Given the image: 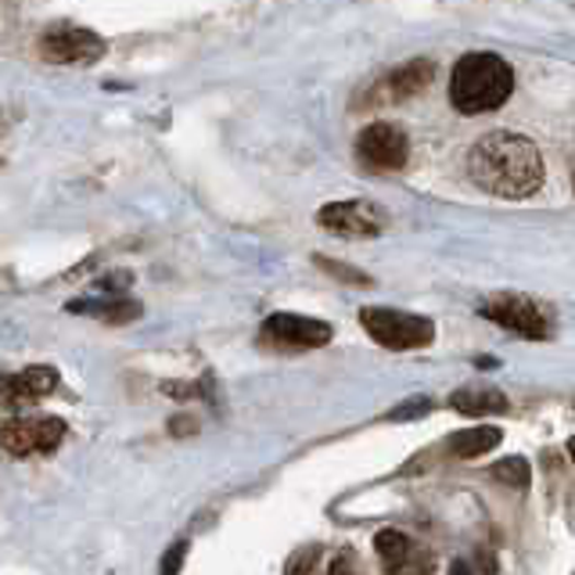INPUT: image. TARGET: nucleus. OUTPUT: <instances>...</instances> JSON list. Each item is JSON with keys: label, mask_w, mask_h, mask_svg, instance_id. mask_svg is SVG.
I'll list each match as a JSON object with an SVG mask.
<instances>
[{"label": "nucleus", "mask_w": 575, "mask_h": 575, "mask_svg": "<svg viewBox=\"0 0 575 575\" xmlns=\"http://www.w3.org/2000/svg\"><path fill=\"white\" fill-rule=\"evenodd\" d=\"M468 173L496 198H529L543 187V156L521 134H485L468 156Z\"/></svg>", "instance_id": "f257e3e1"}, {"label": "nucleus", "mask_w": 575, "mask_h": 575, "mask_svg": "<svg viewBox=\"0 0 575 575\" xmlns=\"http://www.w3.org/2000/svg\"><path fill=\"white\" fill-rule=\"evenodd\" d=\"M510 91H515V72H510V66L501 55L471 50V55H464L453 66L450 101L457 112H464V115L493 112L510 97Z\"/></svg>", "instance_id": "f03ea898"}, {"label": "nucleus", "mask_w": 575, "mask_h": 575, "mask_svg": "<svg viewBox=\"0 0 575 575\" xmlns=\"http://www.w3.org/2000/svg\"><path fill=\"white\" fill-rule=\"evenodd\" d=\"M360 324L378 345L395 353L425 349V345H432V338H436V324H432L428 317L389 310V306H367V310H360Z\"/></svg>", "instance_id": "7ed1b4c3"}, {"label": "nucleus", "mask_w": 575, "mask_h": 575, "mask_svg": "<svg viewBox=\"0 0 575 575\" xmlns=\"http://www.w3.org/2000/svg\"><path fill=\"white\" fill-rule=\"evenodd\" d=\"M479 313L485 321L501 324L507 331H515L521 338H547L551 335V310L543 302H536L532 296H515V291H501V296L485 299L479 306Z\"/></svg>", "instance_id": "20e7f679"}, {"label": "nucleus", "mask_w": 575, "mask_h": 575, "mask_svg": "<svg viewBox=\"0 0 575 575\" xmlns=\"http://www.w3.org/2000/svg\"><path fill=\"white\" fill-rule=\"evenodd\" d=\"M411 159V137L395 123H370L356 137V162L367 173H400Z\"/></svg>", "instance_id": "39448f33"}, {"label": "nucleus", "mask_w": 575, "mask_h": 575, "mask_svg": "<svg viewBox=\"0 0 575 575\" xmlns=\"http://www.w3.org/2000/svg\"><path fill=\"white\" fill-rule=\"evenodd\" d=\"M432 76H436V61H432V58H414V61H406V66H400V69L378 76V80L370 83L367 91L353 101V105L356 108H378V105H395V101H411L432 83Z\"/></svg>", "instance_id": "423d86ee"}, {"label": "nucleus", "mask_w": 575, "mask_h": 575, "mask_svg": "<svg viewBox=\"0 0 575 575\" xmlns=\"http://www.w3.org/2000/svg\"><path fill=\"white\" fill-rule=\"evenodd\" d=\"M105 50L108 44L94 30H80V25H58L41 36V58L55 66H94L97 58H105Z\"/></svg>", "instance_id": "0eeeda50"}, {"label": "nucleus", "mask_w": 575, "mask_h": 575, "mask_svg": "<svg viewBox=\"0 0 575 575\" xmlns=\"http://www.w3.org/2000/svg\"><path fill=\"white\" fill-rule=\"evenodd\" d=\"M4 450L11 457H36L58 450V442L66 439V421L61 417H11L4 421Z\"/></svg>", "instance_id": "6e6552de"}, {"label": "nucleus", "mask_w": 575, "mask_h": 575, "mask_svg": "<svg viewBox=\"0 0 575 575\" xmlns=\"http://www.w3.org/2000/svg\"><path fill=\"white\" fill-rule=\"evenodd\" d=\"M317 223L342 238H378L386 227V212L370 202H331L317 212Z\"/></svg>", "instance_id": "1a4fd4ad"}, {"label": "nucleus", "mask_w": 575, "mask_h": 575, "mask_svg": "<svg viewBox=\"0 0 575 575\" xmlns=\"http://www.w3.org/2000/svg\"><path fill=\"white\" fill-rule=\"evenodd\" d=\"M263 338L280 349H321L331 342V324L299 313H274L263 321Z\"/></svg>", "instance_id": "9d476101"}, {"label": "nucleus", "mask_w": 575, "mask_h": 575, "mask_svg": "<svg viewBox=\"0 0 575 575\" xmlns=\"http://www.w3.org/2000/svg\"><path fill=\"white\" fill-rule=\"evenodd\" d=\"M375 551L386 561V575H432V554L400 529H381L375 536Z\"/></svg>", "instance_id": "9b49d317"}, {"label": "nucleus", "mask_w": 575, "mask_h": 575, "mask_svg": "<svg viewBox=\"0 0 575 575\" xmlns=\"http://www.w3.org/2000/svg\"><path fill=\"white\" fill-rule=\"evenodd\" d=\"M450 406L457 414L464 417H490V414H507V395L501 389H479V386H468V389H457L450 395Z\"/></svg>", "instance_id": "f8f14e48"}, {"label": "nucleus", "mask_w": 575, "mask_h": 575, "mask_svg": "<svg viewBox=\"0 0 575 575\" xmlns=\"http://www.w3.org/2000/svg\"><path fill=\"white\" fill-rule=\"evenodd\" d=\"M58 389V370L55 367H25L19 375H8L4 392L8 403L11 400H36V395H47Z\"/></svg>", "instance_id": "ddd939ff"}, {"label": "nucleus", "mask_w": 575, "mask_h": 575, "mask_svg": "<svg viewBox=\"0 0 575 575\" xmlns=\"http://www.w3.org/2000/svg\"><path fill=\"white\" fill-rule=\"evenodd\" d=\"M69 313H83V317H97L105 324H130L140 317V306L134 299L112 296V299H76L69 302Z\"/></svg>", "instance_id": "4468645a"}, {"label": "nucleus", "mask_w": 575, "mask_h": 575, "mask_svg": "<svg viewBox=\"0 0 575 575\" xmlns=\"http://www.w3.org/2000/svg\"><path fill=\"white\" fill-rule=\"evenodd\" d=\"M504 439L501 428L493 425H475V428H460L457 436H450V450L460 457V460H471V457H482L485 450H496Z\"/></svg>", "instance_id": "2eb2a0df"}, {"label": "nucleus", "mask_w": 575, "mask_h": 575, "mask_svg": "<svg viewBox=\"0 0 575 575\" xmlns=\"http://www.w3.org/2000/svg\"><path fill=\"white\" fill-rule=\"evenodd\" d=\"M490 479L507 485V490H529L532 471L526 464V457H504V460H496V464L490 468Z\"/></svg>", "instance_id": "dca6fc26"}, {"label": "nucleus", "mask_w": 575, "mask_h": 575, "mask_svg": "<svg viewBox=\"0 0 575 575\" xmlns=\"http://www.w3.org/2000/svg\"><path fill=\"white\" fill-rule=\"evenodd\" d=\"M313 263L321 266L324 274H331V277L345 280V285H356V288H367V285H370V277H367V274H360V271H353L349 263H335V260H327V255H317Z\"/></svg>", "instance_id": "f3484780"}, {"label": "nucleus", "mask_w": 575, "mask_h": 575, "mask_svg": "<svg viewBox=\"0 0 575 575\" xmlns=\"http://www.w3.org/2000/svg\"><path fill=\"white\" fill-rule=\"evenodd\" d=\"M317 557H321V547H302V551L291 554V561L285 565V575H310L313 565H317Z\"/></svg>", "instance_id": "a211bd4d"}, {"label": "nucleus", "mask_w": 575, "mask_h": 575, "mask_svg": "<svg viewBox=\"0 0 575 575\" xmlns=\"http://www.w3.org/2000/svg\"><path fill=\"white\" fill-rule=\"evenodd\" d=\"M184 557H187V540H176L170 551H165V557H162V575H181Z\"/></svg>", "instance_id": "6ab92c4d"}, {"label": "nucleus", "mask_w": 575, "mask_h": 575, "mask_svg": "<svg viewBox=\"0 0 575 575\" xmlns=\"http://www.w3.org/2000/svg\"><path fill=\"white\" fill-rule=\"evenodd\" d=\"M432 411V400L428 395H414L411 403H403V406H395V411L389 414L392 421H411V417H417V414H428Z\"/></svg>", "instance_id": "aec40b11"}, {"label": "nucleus", "mask_w": 575, "mask_h": 575, "mask_svg": "<svg viewBox=\"0 0 575 575\" xmlns=\"http://www.w3.org/2000/svg\"><path fill=\"white\" fill-rule=\"evenodd\" d=\"M195 432H198L195 417H173L170 421V436H195Z\"/></svg>", "instance_id": "412c9836"}, {"label": "nucleus", "mask_w": 575, "mask_h": 575, "mask_svg": "<svg viewBox=\"0 0 575 575\" xmlns=\"http://www.w3.org/2000/svg\"><path fill=\"white\" fill-rule=\"evenodd\" d=\"M327 575H356V565L349 554H338L335 561L327 565Z\"/></svg>", "instance_id": "4be33fe9"}, {"label": "nucleus", "mask_w": 575, "mask_h": 575, "mask_svg": "<svg viewBox=\"0 0 575 575\" xmlns=\"http://www.w3.org/2000/svg\"><path fill=\"white\" fill-rule=\"evenodd\" d=\"M450 575H475V572H471V568L464 565V561H453V565H450Z\"/></svg>", "instance_id": "5701e85b"}, {"label": "nucleus", "mask_w": 575, "mask_h": 575, "mask_svg": "<svg viewBox=\"0 0 575 575\" xmlns=\"http://www.w3.org/2000/svg\"><path fill=\"white\" fill-rule=\"evenodd\" d=\"M568 457H572V464H575V436L568 439Z\"/></svg>", "instance_id": "b1692460"}, {"label": "nucleus", "mask_w": 575, "mask_h": 575, "mask_svg": "<svg viewBox=\"0 0 575 575\" xmlns=\"http://www.w3.org/2000/svg\"><path fill=\"white\" fill-rule=\"evenodd\" d=\"M572 184H575V159H572Z\"/></svg>", "instance_id": "393cba45"}, {"label": "nucleus", "mask_w": 575, "mask_h": 575, "mask_svg": "<svg viewBox=\"0 0 575 575\" xmlns=\"http://www.w3.org/2000/svg\"><path fill=\"white\" fill-rule=\"evenodd\" d=\"M572 411H575V395H572Z\"/></svg>", "instance_id": "a878e982"}]
</instances>
